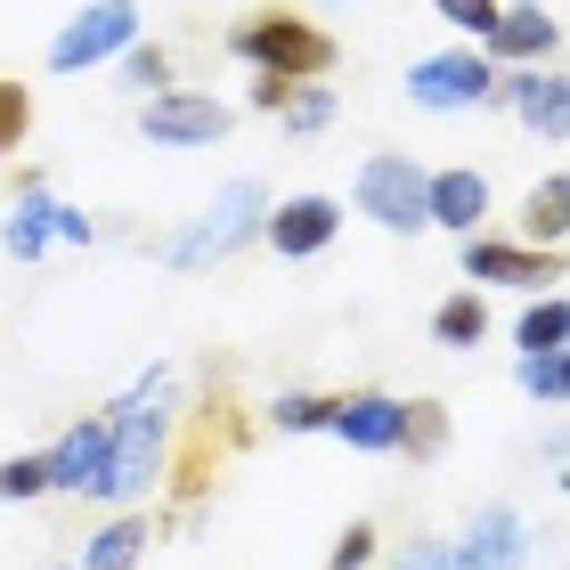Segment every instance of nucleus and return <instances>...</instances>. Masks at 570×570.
Wrapping results in <instances>:
<instances>
[{"label":"nucleus","mask_w":570,"mask_h":570,"mask_svg":"<svg viewBox=\"0 0 570 570\" xmlns=\"http://www.w3.org/2000/svg\"><path fill=\"white\" fill-rule=\"evenodd\" d=\"M277 122H285V139H318L326 122H334V90L294 82V90H285V107H277Z\"/></svg>","instance_id":"obj_22"},{"label":"nucleus","mask_w":570,"mask_h":570,"mask_svg":"<svg viewBox=\"0 0 570 570\" xmlns=\"http://www.w3.org/2000/svg\"><path fill=\"white\" fill-rule=\"evenodd\" d=\"M513 383H522L530 400L562 407V400H570V343H562V351H522V358H513Z\"/></svg>","instance_id":"obj_20"},{"label":"nucleus","mask_w":570,"mask_h":570,"mask_svg":"<svg viewBox=\"0 0 570 570\" xmlns=\"http://www.w3.org/2000/svg\"><path fill=\"white\" fill-rule=\"evenodd\" d=\"M522 228H530V245H570V171H547L530 188Z\"/></svg>","instance_id":"obj_18"},{"label":"nucleus","mask_w":570,"mask_h":570,"mask_svg":"<svg viewBox=\"0 0 570 570\" xmlns=\"http://www.w3.org/2000/svg\"><path fill=\"white\" fill-rule=\"evenodd\" d=\"M24 131H33V98H24V82H9V73H0V155L24 147Z\"/></svg>","instance_id":"obj_28"},{"label":"nucleus","mask_w":570,"mask_h":570,"mask_svg":"<svg viewBox=\"0 0 570 570\" xmlns=\"http://www.w3.org/2000/svg\"><path fill=\"white\" fill-rule=\"evenodd\" d=\"M334 237H343V204L334 196H285V204H269V228H262V245L285 253V262H309Z\"/></svg>","instance_id":"obj_12"},{"label":"nucleus","mask_w":570,"mask_h":570,"mask_svg":"<svg viewBox=\"0 0 570 570\" xmlns=\"http://www.w3.org/2000/svg\"><path fill=\"white\" fill-rule=\"evenodd\" d=\"M285 90H294V82H277V73H253V107H262V115L285 107Z\"/></svg>","instance_id":"obj_32"},{"label":"nucleus","mask_w":570,"mask_h":570,"mask_svg":"<svg viewBox=\"0 0 570 570\" xmlns=\"http://www.w3.org/2000/svg\"><path fill=\"white\" fill-rule=\"evenodd\" d=\"M262 228H269V188H262V179H228V188L213 196V213H204L188 237H171V245H164V262H171V269L228 262V253L262 245Z\"/></svg>","instance_id":"obj_3"},{"label":"nucleus","mask_w":570,"mask_h":570,"mask_svg":"<svg viewBox=\"0 0 570 570\" xmlns=\"http://www.w3.org/2000/svg\"><path fill=\"white\" fill-rule=\"evenodd\" d=\"M147 547H155V522H147V513H115V522L82 547V570H139Z\"/></svg>","instance_id":"obj_17"},{"label":"nucleus","mask_w":570,"mask_h":570,"mask_svg":"<svg viewBox=\"0 0 570 570\" xmlns=\"http://www.w3.org/2000/svg\"><path fill=\"white\" fill-rule=\"evenodd\" d=\"M115 424V464H107V505L131 513L171 464V367H147L131 392L107 407Z\"/></svg>","instance_id":"obj_1"},{"label":"nucleus","mask_w":570,"mask_h":570,"mask_svg":"<svg viewBox=\"0 0 570 570\" xmlns=\"http://www.w3.org/2000/svg\"><path fill=\"white\" fill-rule=\"evenodd\" d=\"M326 416H334V400H318V392H285V400L269 407L277 432H326Z\"/></svg>","instance_id":"obj_25"},{"label":"nucleus","mask_w":570,"mask_h":570,"mask_svg":"<svg viewBox=\"0 0 570 570\" xmlns=\"http://www.w3.org/2000/svg\"><path fill=\"white\" fill-rule=\"evenodd\" d=\"M58 237H66V245H90V237H98V220L82 213V204H58Z\"/></svg>","instance_id":"obj_30"},{"label":"nucleus","mask_w":570,"mask_h":570,"mask_svg":"<svg viewBox=\"0 0 570 570\" xmlns=\"http://www.w3.org/2000/svg\"><path fill=\"white\" fill-rule=\"evenodd\" d=\"M424 220L432 228H449V237H481V220H489V179L481 171H432V188H424Z\"/></svg>","instance_id":"obj_14"},{"label":"nucleus","mask_w":570,"mask_h":570,"mask_svg":"<svg viewBox=\"0 0 570 570\" xmlns=\"http://www.w3.org/2000/svg\"><path fill=\"white\" fill-rule=\"evenodd\" d=\"M375 562V522H351L343 538H334V554H326V570H367Z\"/></svg>","instance_id":"obj_29"},{"label":"nucleus","mask_w":570,"mask_h":570,"mask_svg":"<svg viewBox=\"0 0 570 570\" xmlns=\"http://www.w3.org/2000/svg\"><path fill=\"white\" fill-rule=\"evenodd\" d=\"M424 188H432V171L416 164V155H367L358 179H351V204L375 228H392V237H416V228H432L424 220Z\"/></svg>","instance_id":"obj_4"},{"label":"nucleus","mask_w":570,"mask_h":570,"mask_svg":"<svg viewBox=\"0 0 570 570\" xmlns=\"http://www.w3.org/2000/svg\"><path fill=\"white\" fill-rule=\"evenodd\" d=\"M481 334H489L481 294H449V302L432 309V343H440V351H481Z\"/></svg>","instance_id":"obj_19"},{"label":"nucleus","mask_w":570,"mask_h":570,"mask_svg":"<svg viewBox=\"0 0 570 570\" xmlns=\"http://www.w3.org/2000/svg\"><path fill=\"white\" fill-rule=\"evenodd\" d=\"M489 107H513L522 131H538V139H570V73L562 66H522L513 82L498 73V98H489Z\"/></svg>","instance_id":"obj_10"},{"label":"nucleus","mask_w":570,"mask_h":570,"mask_svg":"<svg viewBox=\"0 0 570 570\" xmlns=\"http://www.w3.org/2000/svg\"><path fill=\"white\" fill-rule=\"evenodd\" d=\"M58 570H82V562H58Z\"/></svg>","instance_id":"obj_34"},{"label":"nucleus","mask_w":570,"mask_h":570,"mask_svg":"<svg viewBox=\"0 0 570 570\" xmlns=\"http://www.w3.org/2000/svg\"><path fill=\"white\" fill-rule=\"evenodd\" d=\"M228 49H237L253 73H277V82H318V73H334V33H318L309 17H285V9L245 17L237 33H228Z\"/></svg>","instance_id":"obj_2"},{"label":"nucleus","mask_w":570,"mask_h":570,"mask_svg":"<svg viewBox=\"0 0 570 570\" xmlns=\"http://www.w3.org/2000/svg\"><path fill=\"white\" fill-rule=\"evenodd\" d=\"M416 464H432L440 449H449V407L440 400H407V440H400Z\"/></svg>","instance_id":"obj_23"},{"label":"nucleus","mask_w":570,"mask_h":570,"mask_svg":"<svg viewBox=\"0 0 570 570\" xmlns=\"http://www.w3.org/2000/svg\"><path fill=\"white\" fill-rule=\"evenodd\" d=\"M449 554H456V570H530V522L513 505H481Z\"/></svg>","instance_id":"obj_11"},{"label":"nucleus","mask_w":570,"mask_h":570,"mask_svg":"<svg viewBox=\"0 0 570 570\" xmlns=\"http://www.w3.org/2000/svg\"><path fill=\"white\" fill-rule=\"evenodd\" d=\"M49 498V456H0V505Z\"/></svg>","instance_id":"obj_24"},{"label":"nucleus","mask_w":570,"mask_h":570,"mask_svg":"<svg viewBox=\"0 0 570 570\" xmlns=\"http://www.w3.org/2000/svg\"><path fill=\"white\" fill-rule=\"evenodd\" d=\"M407 98H416L424 115L489 107V98H498V66H489V49H432V58L407 66Z\"/></svg>","instance_id":"obj_5"},{"label":"nucleus","mask_w":570,"mask_h":570,"mask_svg":"<svg viewBox=\"0 0 570 570\" xmlns=\"http://www.w3.org/2000/svg\"><path fill=\"white\" fill-rule=\"evenodd\" d=\"M392 570H456V554H449V547H407Z\"/></svg>","instance_id":"obj_31"},{"label":"nucleus","mask_w":570,"mask_h":570,"mask_svg":"<svg viewBox=\"0 0 570 570\" xmlns=\"http://www.w3.org/2000/svg\"><path fill=\"white\" fill-rule=\"evenodd\" d=\"M49 245H58V196H49L41 179H24V196L9 204V220H0V253H9V262H41Z\"/></svg>","instance_id":"obj_15"},{"label":"nucleus","mask_w":570,"mask_h":570,"mask_svg":"<svg viewBox=\"0 0 570 570\" xmlns=\"http://www.w3.org/2000/svg\"><path fill=\"white\" fill-rule=\"evenodd\" d=\"M228 122H237V115H228L220 98H204V90H155V98H139V139H155V147H213Z\"/></svg>","instance_id":"obj_8"},{"label":"nucleus","mask_w":570,"mask_h":570,"mask_svg":"<svg viewBox=\"0 0 570 570\" xmlns=\"http://www.w3.org/2000/svg\"><path fill=\"white\" fill-rule=\"evenodd\" d=\"M139 41V0H90L82 17L49 41V73H90V66H115L122 49Z\"/></svg>","instance_id":"obj_6"},{"label":"nucleus","mask_w":570,"mask_h":570,"mask_svg":"<svg viewBox=\"0 0 570 570\" xmlns=\"http://www.w3.org/2000/svg\"><path fill=\"white\" fill-rule=\"evenodd\" d=\"M326 432L351 440V449H367V456H392L400 440H407V400H392V392H351V400H334Z\"/></svg>","instance_id":"obj_13"},{"label":"nucleus","mask_w":570,"mask_h":570,"mask_svg":"<svg viewBox=\"0 0 570 570\" xmlns=\"http://www.w3.org/2000/svg\"><path fill=\"white\" fill-rule=\"evenodd\" d=\"M554 41H562V24L547 9H505L498 17V33H489V66H547L554 58Z\"/></svg>","instance_id":"obj_16"},{"label":"nucleus","mask_w":570,"mask_h":570,"mask_svg":"<svg viewBox=\"0 0 570 570\" xmlns=\"http://www.w3.org/2000/svg\"><path fill=\"white\" fill-rule=\"evenodd\" d=\"M49 456V489H66V498H107V464H115V424L107 416H82L58 432V449Z\"/></svg>","instance_id":"obj_9"},{"label":"nucleus","mask_w":570,"mask_h":570,"mask_svg":"<svg viewBox=\"0 0 570 570\" xmlns=\"http://www.w3.org/2000/svg\"><path fill=\"white\" fill-rule=\"evenodd\" d=\"M122 82H131V90H171V58H164V49H147V41H131V49H122Z\"/></svg>","instance_id":"obj_26"},{"label":"nucleus","mask_w":570,"mask_h":570,"mask_svg":"<svg viewBox=\"0 0 570 570\" xmlns=\"http://www.w3.org/2000/svg\"><path fill=\"white\" fill-rule=\"evenodd\" d=\"M505 9H547V0H505Z\"/></svg>","instance_id":"obj_33"},{"label":"nucleus","mask_w":570,"mask_h":570,"mask_svg":"<svg viewBox=\"0 0 570 570\" xmlns=\"http://www.w3.org/2000/svg\"><path fill=\"white\" fill-rule=\"evenodd\" d=\"M513 343H522V351H562L570 343V302L562 294H538L522 318H513Z\"/></svg>","instance_id":"obj_21"},{"label":"nucleus","mask_w":570,"mask_h":570,"mask_svg":"<svg viewBox=\"0 0 570 570\" xmlns=\"http://www.w3.org/2000/svg\"><path fill=\"white\" fill-rule=\"evenodd\" d=\"M440 17L456 24V33H473V41H489L498 33V17H505V0H432Z\"/></svg>","instance_id":"obj_27"},{"label":"nucleus","mask_w":570,"mask_h":570,"mask_svg":"<svg viewBox=\"0 0 570 570\" xmlns=\"http://www.w3.org/2000/svg\"><path fill=\"white\" fill-rule=\"evenodd\" d=\"M456 262L473 285H530V294H547L562 285V245H505V237H464Z\"/></svg>","instance_id":"obj_7"}]
</instances>
